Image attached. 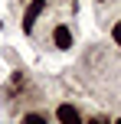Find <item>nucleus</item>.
<instances>
[{
	"label": "nucleus",
	"instance_id": "nucleus-1",
	"mask_svg": "<svg viewBox=\"0 0 121 124\" xmlns=\"http://www.w3.org/2000/svg\"><path fill=\"white\" fill-rule=\"evenodd\" d=\"M46 0H30V7H26V13H23V33H33V26H36V20H39V13L46 10Z\"/></svg>",
	"mask_w": 121,
	"mask_h": 124
},
{
	"label": "nucleus",
	"instance_id": "nucleus-2",
	"mask_svg": "<svg viewBox=\"0 0 121 124\" xmlns=\"http://www.w3.org/2000/svg\"><path fill=\"white\" fill-rule=\"evenodd\" d=\"M56 121H59V124H85L75 105H59V108H56Z\"/></svg>",
	"mask_w": 121,
	"mask_h": 124
},
{
	"label": "nucleus",
	"instance_id": "nucleus-3",
	"mask_svg": "<svg viewBox=\"0 0 121 124\" xmlns=\"http://www.w3.org/2000/svg\"><path fill=\"white\" fill-rule=\"evenodd\" d=\"M52 46H56V49H72V30L65 23H59L56 30H52Z\"/></svg>",
	"mask_w": 121,
	"mask_h": 124
},
{
	"label": "nucleus",
	"instance_id": "nucleus-4",
	"mask_svg": "<svg viewBox=\"0 0 121 124\" xmlns=\"http://www.w3.org/2000/svg\"><path fill=\"white\" fill-rule=\"evenodd\" d=\"M20 124H49V114H43V111H30V114H23V118H20Z\"/></svg>",
	"mask_w": 121,
	"mask_h": 124
},
{
	"label": "nucleus",
	"instance_id": "nucleus-5",
	"mask_svg": "<svg viewBox=\"0 0 121 124\" xmlns=\"http://www.w3.org/2000/svg\"><path fill=\"white\" fill-rule=\"evenodd\" d=\"M111 39H115V43L121 46V23H115V30H111Z\"/></svg>",
	"mask_w": 121,
	"mask_h": 124
},
{
	"label": "nucleus",
	"instance_id": "nucleus-6",
	"mask_svg": "<svg viewBox=\"0 0 121 124\" xmlns=\"http://www.w3.org/2000/svg\"><path fill=\"white\" fill-rule=\"evenodd\" d=\"M85 124H111V121H108V118H102V114H95V118H89Z\"/></svg>",
	"mask_w": 121,
	"mask_h": 124
},
{
	"label": "nucleus",
	"instance_id": "nucleus-7",
	"mask_svg": "<svg viewBox=\"0 0 121 124\" xmlns=\"http://www.w3.org/2000/svg\"><path fill=\"white\" fill-rule=\"evenodd\" d=\"M115 124H121V118H118V121H115Z\"/></svg>",
	"mask_w": 121,
	"mask_h": 124
},
{
	"label": "nucleus",
	"instance_id": "nucleus-8",
	"mask_svg": "<svg viewBox=\"0 0 121 124\" xmlns=\"http://www.w3.org/2000/svg\"><path fill=\"white\" fill-rule=\"evenodd\" d=\"M98 3H105V0H98Z\"/></svg>",
	"mask_w": 121,
	"mask_h": 124
}]
</instances>
